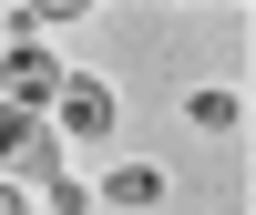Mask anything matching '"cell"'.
<instances>
[{"label": "cell", "mask_w": 256, "mask_h": 215, "mask_svg": "<svg viewBox=\"0 0 256 215\" xmlns=\"http://www.w3.org/2000/svg\"><path fill=\"white\" fill-rule=\"evenodd\" d=\"M92 195H102V205H154V195H164V174H154V164H113Z\"/></svg>", "instance_id": "cell-3"}, {"label": "cell", "mask_w": 256, "mask_h": 215, "mask_svg": "<svg viewBox=\"0 0 256 215\" xmlns=\"http://www.w3.org/2000/svg\"><path fill=\"white\" fill-rule=\"evenodd\" d=\"M41 205H52V215H92V184H52Z\"/></svg>", "instance_id": "cell-6"}, {"label": "cell", "mask_w": 256, "mask_h": 215, "mask_svg": "<svg viewBox=\"0 0 256 215\" xmlns=\"http://www.w3.org/2000/svg\"><path fill=\"white\" fill-rule=\"evenodd\" d=\"M52 123H62L72 144H102V134L123 123V102H113V82H92V72H62V92H52Z\"/></svg>", "instance_id": "cell-1"}, {"label": "cell", "mask_w": 256, "mask_h": 215, "mask_svg": "<svg viewBox=\"0 0 256 215\" xmlns=\"http://www.w3.org/2000/svg\"><path fill=\"white\" fill-rule=\"evenodd\" d=\"M184 113H195V123H205V134H236V113H246V102H236V92H226V82H205V92H195V102H184Z\"/></svg>", "instance_id": "cell-4"}, {"label": "cell", "mask_w": 256, "mask_h": 215, "mask_svg": "<svg viewBox=\"0 0 256 215\" xmlns=\"http://www.w3.org/2000/svg\"><path fill=\"white\" fill-rule=\"evenodd\" d=\"M52 20H82V10H62V0H31V10H10V41H41Z\"/></svg>", "instance_id": "cell-5"}, {"label": "cell", "mask_w": 256, "mask_h": 215, "mask_svg": "<svg viewBox=\"0 0 256 215\" xmlns=\"http://www.w3.org/2000/svg\"><path fill=\"white\" fill-rule=\"evenodd\" d=\"M52 92H62V62L41 52V41H10V62H0V102H10V113H52Z\"/></svg>", "instance_id": "cell-2"}]
</instances>
